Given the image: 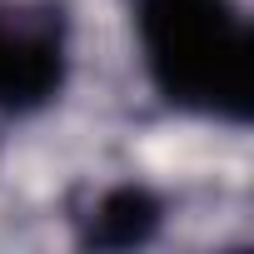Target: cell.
Returning <instances> with one entry per match:
<instances>
[{"label":"cell","mask_w":254,"mask_h":254,"mask_svg":"<svg viewBox=\"0 0 254 254\" xmlns=\"http://www.w3.org/2000/svg\"><path fill=\"white\" fill-rule=\"evenodd\" d=\"M65 85V35L50 15H0V110H40Z\"/></svg>","instance_id":"2"},{"label":"cell","mask_w":254,"mask_h":254,"mask_svg":"<svg viewBox=\"0 0 254 254\" xmlns=\"http://www.w3.org/2000/svg\"><path fill=\"white\" fill-rule=\"evenodd\" d=\"M160 199L145 185H115L105 190L90 214H80V244L90 249H135L160 229Z\"/></svg>","instance_id":"3"},{"label":"cell","mask_w":254,"mask_h":254,"mask_svg":"<svg viewBox=\"0 0 254 254\" xmlns=\"http://www.w3.org/2000/svg\"><path fill=\"white\" fill-rule=\"evenodd\" d=\"M140 40L155 90L194 115H249V30L234 0H145Z\"/></svg>","instance_id":"1"}]
</instances>
